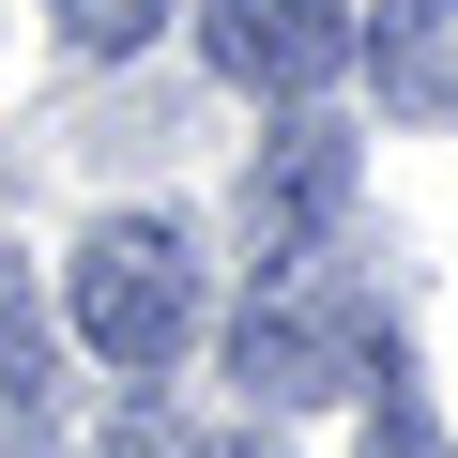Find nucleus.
Masks as SVG:
<instances>
[{
  "label": "nucleus",
  "mask_w": 458,
  "mask_h": 458,
  "mask_svg": "<svg viewBox=\"0 0 458 458\" xmlns=\"http://www.w3.org/2000/svg\"><path fill=\"white\" fill-rule=\"evenodd\" d=\"M77 336H92L107 367H138V382L199 336V260H183L168 214H107L92 245H77Z\"/></svg>",
  "instance_id": "f257e3e1"
},
{
  "label": "nucleus",
  "mask_w": 458,
  "mask_h": 458,
  "mask_svg": "<svg viewBox=\"0 0 458 458\" xmlns=\"http://www.w3.org/2000/svg\"><path fill=\"white\" fill-rule=\"evenodd\" d=\"M229 367H245V397L306 412V397L382 382L397 352L367 336V306H336V291H321V260H276V276H260V306H245V336H229Z\"/></svg>",
  "instance_id": "f03ea898"
},
{
  "label": "nucleus",
  "mask_w": 458,
  "mask_h": 458,
  "mask_svg": "<svg viewBox=\"0 0 458 458\" xmlns=\"http://www.w3.org/2000/svg\"><path fill=\"white\" fill-rule=\"evenodd\" d=\"M199 47H214L229 92H276V107H306L321 77H352V16L336 0H199Z\"/></svg>",
  "instance_id": "7ed1b4c3"
},
{
  "label": "nucleus",
  "mask_w": 458,
  "mask_h": 458,
  "mask_svg": "<svg viewBox=\"0 0 458 458\" xmlns=\"http://www.w3.org/2000/svg\"><path fill=\"white\" fill-rule=\"evenodd\" d=\"M336 214H352V138H336V123L260 138V168H245V245H260V276H276V260H321Z\"/></svg>",
  "instance_id": "20e7f679"
},
{
  "label": "nucleus",
  "mask_w": 458,
  "mask_h": 458,
  "mask_svg": "<svg viewBox=\"0 0 458 458\" xmlns=\"http://www.w3.org/2000/svg\"><path fill=\"white\" fill-rule=\"evenodd\" d=\"M352 62L382 77V107H458V0H367Z\"/></svg>",
  "instance_id": "39448f33"
},
{
  "label": "nucleus",
  "mask_w": 458,
  "mask_h": 458,
  "mask_svg": "<svg viewBox=\"0 0 458 458\" xmlns=\"http://www.w3.org/2000/svg\"><path fill=\"white\" fill-rule=\"evenodd\" d=\"M47 16H62V47H77V62H123V47H153V31H168V0H47Z\"/></svg>",
  "instance_id": "423d86ee"
},
{
  "label": "nucleus",
  "mask_w": 458,
  "mask_h": 458,
  "mask_svg": "<svg viewBox=\"0 0 458 458\" xmlns=\"http://www.w3.org/2000/svg\"><path fill=\"white\" fill-rule=\"evenodd\" d=\"M367 458H443V428L412 412V382H397V367H382V412H367Z\"/></svg>",
  "instance_id": "0eeeda50"
},
{
  "label": "nucleus",
  "mask_w": 458,
  "mask_h": 458,
  "mask_svg": "<svg viewBox=\"0 0 458 458\" xmlns=\"http://www.w3.org/2000/svg\"><path fill=\"white\" fill-rule=\"evenodd\" d=\"M31 382H47V336H31L16 291H0V412H31Z\"/></svg>",
  "instance_id": "6e6552de"
},
{
  "label": "nucleus",
  "mask_w": 458,
  "mask_h": 458,
  "mask_svg": "<svg viewBox=\"0 0 458 458\" xmlns=\"http://www.w3.org/2000/svg\"><path fill=\"white\" fill-rule=\"evenodd\" d=\"M92 458H168V443H153V428H107V443H92Z\"/></svg>",
  "instance_id": "1a4fd4ad"
}]
</instances>
